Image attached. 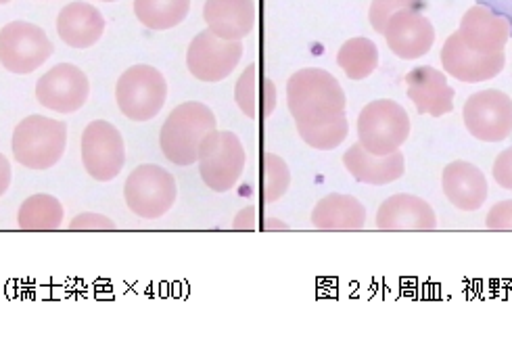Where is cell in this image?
Returning <instances> with one entry per match:
<instances>
[{
    "mask_svg": "<svg viewBox=\"0 0 512 345\" xmlns=\"http://www.w3.org/2000/svg\"><path fill=\"white\" fill-rule=\"evenodd\" d=\"M408 136L410 115L391 99L372 101L358 115V143L372 155L400 151Z\"/></svg>",
    "mask_w": 512,
    "mask_h": 345,
    "instance_id": "5",
    "label": "cell"
},
{
    "mask_svg": "<svg viewBox=\"0 0 512 345\" xmlns=\"http://www.w3.org/2000/svg\"><path fill=\"white\" fill-rule=\"evenodd\" d=\"M494 180L498 182V187L512 191V147L504 149L496 161H494V168H492Z\"/></svg>",
    "mask_w": 512,
    "mask_h": 345,
    "instance_id": "32",
    "label": "cell"
},
{
    "mask_svg": "<svg viewBox=\"0 0 512 345\" xmlns=\"http://www.w3.org/2000/svg\"><path fill=\"white\" fill-rule=\"evenodd\" d=\"M232 228H235V230L258 228V212H255V207H245V210H241L237 214L235 222H232Z\"/></svg>",
    "mask_w": 512,
    "mask_h": 345,
    "instance_id": "33",
    "label": "cell"
},
{
    "mask_svg": "<svg viewBox=\"0 0 512 345\" xmlns=\"http://www.w3.org/2000/svg\"><path fill=\"white\" fill-rule=\"evenodd\" d=\"M458 34L475 53H504L512 36V23L506 15L496 13L487 5H473L460 19Z\"/></svg>",
    "mask_w": 512,
    "mask_h": 345,
    "instance_id": "14",
    "label": "cell"
},
{
    "mask_svg": "<svg viewBox=\"0 0 512 345\" xmlns=\"http://www.w3.org/2000/svg\"><path fill=\"white\" fill-rule=\"evenodd\" d=\"M65 210L57 197L36 193L19 205L17 224L21 230L30 233H44V230H59L63 226Z\"/></svg>",
    "mask_w": 512,
    "mask_h": 345,
    "instance_id": "23",
    "label": "cell"
},
{
    "mask_svg": "<svg viewBox=\"0 0 512 345\" xmlns=\"http://www.w3.org/2000/svg\"><path fill=\"white\" fill-rule=\"evenodd\" d=\"M347 132H349L347 115H341L337 120L314 124V126H297V134L301 136V141L318 151L337 149L347 138Z\"/></svg>",
    "mask_w": 512,
    "mask_h": 345,
    "instance_id": "26",
    "label": "cell"
},
{
    "mask_svg": "<svg viewBox=\"0 0 512 345\" xmlns=\"http://www.w3.org/2000/svg\"><path fill=\"white\" fill-rule=\"evenodd\" d=\"M377 228L385 233H429L437 228V216L425 199L398 193L379 205Z\"/></svg>",
    "mask_w": 512,
    "mask_h": 345,
    "instance_id": "16",
    "label": "cell"
},
{
    "mask_svg": "<svg viewBox=\"0 0 512 345\" xmlns=\"http://www.w3.org/2000/svg\"><path fill=\"white\" fill-rule=\"evenodd\" d=\"M207 30L224 40H243L255 28L253 0H205Z\"/></svg>",
    "mask_w": 512,
    "mask_h": 345,
    "instance_id": "21",
    "label": "cell"
},
{
    "mask_svg": "<svg viewBox=\"0 0 512 345\" xmlns=\"http://www.w3.org/2000/svg\"><path fill=\"white\" fill-rule=\"evenodd\" d=\"M11 149L17 164L44 172L55 168L67 149V124L46 115H28L21 120L11 138Z\"/></svg>",
    "mask_w": 512,
    "mask_h": 345,
    "instance_id": "3",
    "label": "cell"
},
{
    "mask_svg": "<svg viewBox=\"0 0 512 345\" xmlns=\"http://www.w3.org/2000/svg\"><path fill=\"white\" fill-rule=\"evenodd\" d=\"M82 164L90 178L111 182L126 166V143L122 132L105 120L90 122L82 132Z\"/></svg>",
    "mask_w": 512,
    "mask_h": 345,
    "instance_id": "9",
    "label": "cell"
},
{
    "mask_svg": "<svg viewBox=\"0 0 512 345\" xmlns=\"http://www.w3.org/2000/svg\"><path fill=\"white\" fill-rule=\"evenodd\" d=\"M55 53L46 32L30 21H11L0 30V63L11 74L26 76L36 72Z\"/></svg>",
    "mask_w": 512,
    "mask_h": 345,
    "instance_id": "8",
    "label": "cell"
},
{
    "mask_svg": "<svg viewBox=\"0 0 512 345\" xmlns=\"http://www.w3.org/2000/svg\"><path fill=\"white\" fill-rule=\"evenodd\" d=\"M383 36L391 53L406 61L425 57L435 44L433 23L418 9L393 13L385 23Z\"/></svg>",
    "mask_w": 512,
    "mask_h": 345,
    "instance_id": "13",
    "label": "cell"
},
{
    "mask_svg": "<svg viewBox=\"0 0 512 345\" xmlns=\"http://www.w3.org/2000/svg\"><path fill=\"white\" fill-rule=\"evenodd\" d=\"M103 32V13L95 5L82 3V0L65 5L57 17V34L72 49H90L101 40Z\"/></svg>",
    "mask_w": 512,
    "mask_h": 345,
    "instance_id": "20",
    "label": "cell"
},
{
    "mask_svg": "<svg viewBox=\"0 0 512 345\" xmlns=\"http://www.w3.org/2000/svg\"><path fill=\"white\" fill-rule=\"evenodd\" d=\"M178 199L176 178L155 164L138 166L124 184V201L128 210L143 220L166 216Z\"/></svg>",
    "mask_w": 512,
    "mask_h": 345,
    "instance_id": "7",
    "label": "cell"
},
{
    "mask_svg": "<svg viewBox=\"0 0 512 345\" xmlns=\"http://www.w3.org/2000/svg\"><path fill=\"white\" fill-rule=\"evenodd\" d=\"M218 126L214 111L203 103L189 101L172 109L159 132V147L176 166H193L199 159L201 143Z\"/></svg>",
    "mask_w": 512,
    "mask_h": 345,
    "instance_id": "2",
    "label": "cell"
},
{
    "mask_svg": "<svg viewBox=\"0 0 512 345\" xmlns=\"http://www.w3.org/2000/svg\"><path fill=\"white\" fill-rule=\"evenodd\" d=\"M485 228L496 233H512V199L496 203L485 218Z\"/></svg>",
    "mask_w": 512,
    "mask_h": 345,
    "instance_id": "30",
    "label": "cell"
},
{
    "mask_svg": "<svg viewBox=\"0 0 512 345\" xmlns=\"http://www.w3.org/2000/svg\"><path fill=\"white\" fill-rule=\"evenodd\" d=\"M13 182V170H11V161L0 153V197H3Z\"/></svg>",
    "mask_w": 512,
    "mask_h": 345,
    "instance_id": "34",
    "label": "cell"
},
{
    "mask_svg": "<svg viewBox=\"0 0 512 345\" xmlns=\"http://www.w3.org/2000/svg\"><path fill=\"white\" fill-rule=\"evenodd\" d=\"M287 105L295 126H314L345 115L347 99L339 80L327 69L306 67L289 78Z\"/></svg>",
    "mask_w": 512,
    "mask_h": 345,
    "instance_id": "1",
    "label": "cell"
},
{
    "mask_svg": "<svg viewBox=\"0 0 512 345\" xmlns=\"http://www.w3.org/2000/svg\"><path fill=\"white\" fill-rule=\"evenodd\" d=\"M191 0H134V15L149 30H172L186 19Z\"/></svg>",
    "mask_w": 512,
    "mask_h": 345,
    "instance_id": "24",
    "label": "cell"
},
{
    "mask_svg": "<svg viewBox=\"0 0 512 345\" xmlns=\"http://www.w3.org/2000/svg\"><path fill=\"white\" fill-rule=\"evenodd\" d=\"M90 95L88 76L74 63H59L36 82V99L57 113H76Z\"/></svg>",
    "mask_w": 512,
    "mask_h": 345,
    "instance_id": "12",
    "label": "cell"
},
{
    "mask_svg": "<svg viewBox=\"0 0 512 345\" xmlns=\"http://www.w3.org/2000/svg\"><path fill=\"white\" fill-rule=\"evenodd\" d=\"M274 107H276V86L270 78H266L264 80V103H262V113L266 115V118L268 115H272Z\"/></svg>",
    "mask_w": 512,
    "mask_h": 345,
    "instance_id": "35",
    "label": "cell"
},
{
    "mask_svg": "<svg viewBox=\"0 0 512 345\" xmlns=\"http://www.w3.org/2000/svg\"><path fill=\"white\" fill-rule=\"evenodd\" d=\"M243 57L241 40H224L212 30L199 32L186 51V67L201 82H222Z\"/></svg>",
    "mask_w": 512,
    "mask_h": 345,
    "instance_id": "11",
    "label": "cell"
},
{
    "mask_svg": "<svg viewBox=\"0 0 512 345\" xmlns=\"http://www.w3.org/2000/svg\"><path fill=\"white\" fill-rule=\"evenodd\" d=\"M312 226L327 233H354L366 226V207L352 195L331 193L312 210Z\"/></svg>",
    "mask_w": 512,
    "mask_h": 345,
    "instance_id": "22",
    "label": "cell"
},
{
    "mask_svg": "<svg viewBox=\"0 0 512 345\" xmlns=\"http://www.w3.org/2000/svg\"><path fill=\"white\" fill-rule=\"evenodd\" d=\"M7 3H11V0H0V5H7Z\"/></svg>",
    "mask_w": 512,
    "mask_h": 345,
    "instance_id": "37",
    "label": "cell"
},
{
    "mask_svg": "<svg viewBox=\"0 0 512 345\" xmlns=\"http://www.w3.org/2000/svg\"><path fill=\"white\" fill-rule=\"evenodd\" d=\"M343 166L362 184L370 187H385L389 182L400 180L406 174L404 153L395 151L389 155H372L360 143L343 153Z\"/></svg>",
    "mask_w": 512,
    "mask_h": 345,
    "instance_id": "19",
    "label": "cell"
},
{
    "mask_svg": "<svg viewBox=\"0 0 512 345\" xmlns=\"http://www.w3.org/2000/svg\"><path fill=\"white\" fill-rule=\"evenodd\" d=\"M197 164L207 189H212L214 193H228L237 187V182L243 176L247 153L235 132L214 130L201 143Z\"/></svg>",
    "mask_w": 512,
    "mask_h": 345,
    "instance_id": "4",
    "label": "cell"
},
{
    "mask_svg": "<svg viewBox=\"0 0 512 345\" xmlns=\"http://www.w3.org/2000/svg\"><path fill=\"white\" fill-rule=\"evenodd\" d=\"M168 99V82L159 69L151 65H132L115 84V101L132 122H149L164 109Z\"/></svg>",
    "mask_w": 512,
    "mask_h": 345,
    "instance_id": "6",
    "label": "cell"
},
{
    "mask_svg": "<svg viewBox=\"0 0 512 345\" xmlns=\"http://www.w3.org/2000/svg\"><path fill=\"white\" fill-rule=\"evenodd\" d=\"M462 120L477 141L502 143L512 134V99L496 88L479 90L464 103Z\"/></svg>",
    "mask_w": 512,
    "mask_h": 345,
    "instance_id": "10",
    "label": "cell"
},
{
    "mask_svg": "<svg viewBox=\"0 0 512 345\" xmlns=\"http://www.w3.org/2000/svg\"><path fill=\"white\" fill-rule=\"evenodd\" d=\"M421 3L423 0H372L370 11H368L370 26L375 28V32L383 34L385 23L393 13L404 11V9H418Z\"/></svg>",
    "mask_w": 512,
    "mask_h": 345,
    "instance_id": "29",
    "label": "cell"
},
{
    "mask_svg": "<svg viewBox=\"0 0 512 345\" xmlns=\"http://www.w3.org/2000/svg\"><path fill=\"white\" fill-rule=\"evenodd\" d=\"M337 63L349 80H366L379 67V49L370 38H349L337 53Z\"/></svg>",
    "mask_w": 512,
    "mask_h": 345,
    "instance_id": "25",
    "label": "cell"
},
{
    "mask_svg": "<svg viewBox=\"0 0 512 345\" xmlns=\"http://www.w3.org/2000/svg\"><path fill=\"white\" fill-rule=\"evenodd\" d=\"M441 187L448 201L460 212H477L485 205L490 189L485 174L471 161L456 159L441 174Z\"/></svg>",
    "mask_w": 512,
    "mask_h": 345,
    "instance_id": "18",
    "label": "cell"
},
{
    "mask_svg": "<svg viewBox=\"0 0 512 345\" xmlns=\"http://www.w3.org/2000/svg\"><path fill=\"white\" fill-rule=\"evenodd\" d=\"M504 63H506L504 53L483 55V53L471 51L469 46L462 42L458 32L448 36V40L444 42V49H441V65H444L446 74H450L460 82L477 84V82L492 80L502 74Z\"/></svg>",
    "mask_w": 512,
    "mask_h": 345,
    "instance_id": "15",
    "label": "cell"
},
{
    "mask_svg": "<svg viewBox=\"0 0 512 345\" xmlns=\"http://www.w3.org/2000/svg\"><path fill=\"white\" fill-rule=\"evenodd\" d=\"M235 101L247 118L251 120L258 118L260 90H258V65L255 63L247 65L245 72L239 76V82L235 86Z\"/></svg>",
    "mask_w": 512,
    "mask_h": 345,
    "instance_id": "28",
    "label": "cell"
},
{
    "mask_svg": "<svg viewBox=\"0 0 512 345\" xmlns=\"http://www.w3.org/2000/svg\"><path fill=\"white\" fill-rule=\"evenodd\" d=\"M291 187V170L283 157L266 153L262 159V199L264 203H274Z\"/></svg>",
    "mask_w": 512,
    "mask_h": 345,
    "instance_id": "27",
    "label": "cell"
},
{
    "mask_svg": "<svg viewBox=\"0 0 512 345\" xmlns=\"http://www.w3.org/2000/svg\"><path fill=\"white\" fill-rule=\"evenodd\" d=\"M406 86L408 99L421 115L441 118V115H448L454 109V88L448 84L446 74L431 65L410 69L406 74Z\"/></svg>",
    "mask_w": 512,
    "mask_h": 345,
    "instance_id": "17",
    "label": "cell"
},
{
    "mask_svg": "<svg viewBox=\"0 0 512 345\" xmlns=\"http://www.w3.org/2000/svg\"><path fill=\"white\" fill-rule=\"evenodd\" d=\"M115 222L103 214H95V212H84L80 216H76L72 222H69V230H115Z\"/></svg>",
    "mask_w": 512,
    "mask_h": 345,
    "instance_id": "31",
    "label": "cell"
},
{
    "mask_svg": "<svg viewBox=\"0 0 512 345\" xmlns=\"http://www.w3.org/2000/svg\"><path fill=\"white\" fill-rule=\"evenodd\" d=\"M103 3H118V0H103Z\"/></svg>",
    "mask_w": 512,
    "mask_h": 345,
    "instance_id": "38",
    "label": "cell"
},
{
    "mask_svg": "<svg viewBox=\"0 0 512 345\" xmlns=\"http://www.w3.org/2000/svg\"><path fill=\"white\" fill-rule=\"evenodd\" d=\"M266 228H285V230H287L289 226H287V224H281V222H278V224H276V222H274V218H270V222L266 224Z\"/></svg>",
    "mask_w": 512,
    "mask_h": 345,
    "instance_id": "36",
    "label": "cell"
}]
</instances>
